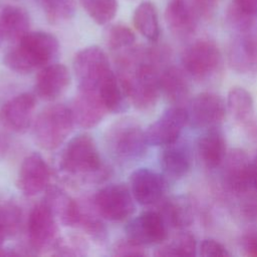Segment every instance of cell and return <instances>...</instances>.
Returning a JSON list of instances; mask_svg holds the SVG:
<instances>
[{
    "label": "cell",
    "mask_w": 257,
    "mask_h": 257,
    "mask_svg": "<svg viewBox=\"0 0 257 257\" xmlns=\"http://www.w3.org/2000/svg\"><path fill=\"white\" fill-rule=\"evenodd\" d=\"M59 52L57 38L45 31H29L9 48L3 63L17 73H30L49 64Z\"/></svg>",
    "instance_id": "6da1fadb"
},
{
    "label": "cell",
    "mask_w": 257,
    "mask_h": 257,
    "mask_svg": "<svg viewBox=\"0 0 257 257\" xmlns=\"http://www.w3.org/2000/svg\"><path fill=\"white\" fill-rule=\"evenodd\" d=\"M59 170L88 183L102 182L109 175L93 139L86 134L77 135L66 144L60 155Z\"/></svg>",
    "instance_id": "7a4b0ae2"
},
{
    "label": "cell",
    "mask_w": 257,
    "mask_h": 257,
    "mask_svg": "<svg viewBox=\"0 0 257 257\" xmlns=\"http://www.w3.org/2000/svg\"><path fill=\"white\" fill-rule=\"evenodd\" d=\"M105 148L118 163H131L144 157L148 142L146 133L133 118L123 117L114 121L104 134Z\"/></svg>",
    "instance_id": "3957f363"
},
{
    "label": "cell",
    "mask_w": 257,
    "mask_h": 257,
    "mask_svg": "<svg viewBox=\"0 0 257 257\" xmlns=\"http://www.w3.org/2000/svg\"><path fill=\"white\" fill-rule=\"evenodd\" d=\"M74 123L71 108L64 104L45 107L33 124V138L46 151L57 149L69 136Z\"/></svg>",
    "instance_id": "277c9868"
},
{
    "label": "cell",
    "mask_w": 257,
    "mask_h": 257,
    "mask_svg": "<svg viewBox=\"0 0 257 257\" xmlns=\"http://www.w3.org/2000/svg\"><path fill=\"white\" fill-rule=\"evenodd\" d=\"M182 64L191 77L197 80H209L222 70V53L214 41L200 39L184 50Z\"/></svg>",
    "instance_id": "5b68a950"
},
{
    "label": "cell",
    "mask_w": 257,
    "mask_h": 257,
    "mask_svg": "<svg viewBox=\"0 0 257 257\" xmlns=\"http://www.w3.org/2000/svg\"><path fill=\"white\" fill-rule=\"evenodd\" d=\"M73 70L80 90L97 91L103 79L112 72L106 53L98 46L80 49L73 59Z\"/></svg>",
    "instance_id": "8992f818"
},
{
    "label": "cell",
    "mask_w": 257,
    "mask_h": 257,
    "mask_svg": "<svg viewBox=\"0 0 257 257\" xmlns=\"http://www.w3.org/2000/svg\"><path fill=\"white\" fill-rule=\"evenodd\" d=\"M134 196L124 184H109L96 192L92 206L103 219L120 222L135 212Z\"/></svg>",
    "instance_id": "52a82bcc"
},
{
    "label": "cell",
    "mask_w": 257,
    "mask_h": 257,
    "mask_svg": "<svg viewBox=\"0 0 257 257\" xmlns=\"http://www.w3.org/2000/svg\"><path fill=\"white\" fill-rule=\"evenodd\" d=\"M56 217L44 202L36 204L30 211L27 221L29 245L32 250H50L58 232Z\"/></svg>",
    "instance_id": "ba28073f"
},
{
    "label": "cell",
    "mask_w": 257,
    "mask_h": 257,
    "mask_svg": "<svg viewBox=\"0 0 257 257\" xmlns=\"http://www.w3.org/2000/svg\"><path fill=\"white\" fill-rule=\"evenodd\" d=\"M227 106L223 98L214 92H201L195 95L187 109L188 123L195 128L218 126L224 119Z\"/></svg>",
    "instance_id": "9c48e42d"
},
{
    "label": "cell",
    "mask_w": 257,
    "mask_h": 257,
    "mask_svg": "<svg viewBox=\"0 0 257 257\" xmlns=\"http://www.w3.org/2000/svg\"><path fill=\"white\" fill-rule=\"evenodd\" d=\"M186 123H188L187 109L181 105L167 108L145 132L148 145L165 147L178 141Z\"/></svg>",
    "instance_id": "30bf717a"
},
{
    "label": "cell",
    "mask_w": 257,
    "mask_h": 257,
    "mask_svg": "<svg viewBox=\"0 0 257 257\" xmlns=\"http://www.w3.org/2000/svg\"><path fill=\"white\" fill-rule=\"evenodd\" d=\"M168 228L160 212L146 211L127 223L125 233L128 239L140 245H155L167 239Z\"/></svg>",
    "instance_id": "8fae6325"
},
{
    "label": "cell",
    "mask_w": 257,
    "mask_h": 257,
    "mask_svg": "<svg viewBox=\"0 0 257 257\" xmlns=\"http://www.w3.org/2000/svg\"><path fill=\"white\" fill-rule=\"evenodd\" d=\"M222 180L228 190L235 194L249 191L252 183V162L248 155L241 149L230 151L223 163Z\"/></svg>",
    "instance_id": "7c38bea8"
},
{
    "label": "cell",
    "mask_w": 257,
    "mask_h": 257,
    "mask_svg": "<svg viewBox=\"0 0 257 257\" xmlns=\"http://www.w3.org/2000/svg\"><path fill=\"white\" fill-rule=\"evenodd\" d=\"M51 172L45 160L37 153L26 156L19 168L17 187L27 197L44 191L50 182Z\"/></svg>",
    "instance_id": "4fadbf2b"
},
{
    "label": "cell",
    "mask_w": 257,
    "mask_h": 257,
    "mask_svg": "<svg viewBox=\"0 0 257 257\" xmlns=\"http://www.w3.org/2000/svg\"><path fill=\"white\" fill-rule=\"evenodd\" d=\"M167 179L148 168H140L130 176V189L134 199L144 206L159 202L166 191Z\"/></svg>",
    "instance_id": "5bb4252c"
},
{
    "label": "cell",
    "mask_w": 257,
    "mask_h": 257,
    "mask_svg": "<svg viewBox=\"0 0 257 257\" xmlns=\"http://www.w3.org/2000/svg\"><path fill=\"white\" fill-rule=\"evenodd\" d=\"M36 99L32 93L23 92L7 100L1 107L0 119L5 127L23 134L32 123Z\"/></svg>",
    "instance_id": "9a60e30c"
},
{
    "label": "cell",
    "mask_w": 257,
    "mask_h": 257,
    "mask_svg": "<svg viewBox=\"0 0 257 257\" xmlns=\"http://www.w3.org/2000/svg\"><path fill=\"white\" fill-rule=\"evenodd\" d=\"M70 108L74 122L83 128L96 126L108 111L97 91L80 89Z\"/></svg>",
    "instance_id": "2e32d148"
},
{
    "label": "cell",
    "mask_w": 257,
    "mask_h": 257,
    "mask_svg": "<svg viewBox=\"0 0 257 257\" xmlns=\"http://www.w3.org/2000/svg\"><path fill=\"white\" fill-rule=\"evenodd\" d=\"M70 83L68 68L61 63H49L42 67L36 77L35 92L43 100L59 97Z\"/></svg>",
    "instance_id": "e0dca14e"
},
{
    "label": "cell",
    "mask_w": 257,
    "mask_h": 257,
    "mask_svg": "<svg viewBox=\"0 0 257 257\" xmlns=\"http://www.w3.org/2000/svg\"><path fill=\"white\" fill-rule=\"evenodd\" d=\"M199 14L188 0H170L165 10V19L171 32L179 38H187L195 33Z\"/></svg>",
    "instance_id": "ac0fdd59"
},
{
    "label": "cell",
    "mask_w": 257,
    "mask_h": 257,
    "mask_svg": "<svg viewBox=\"0 0 257 257\" xmlns=\"http://www.w3.org/2000/svg\"><path fill=\"white\" fill-rule=\"evenodd\" d=\"M43 202L48 205L56 219L63 226L78 227L81 205L70 198L64 191L55 186L49 187Z\"/></svg>",
    "instance_id": "d6986e66"
},
{
    "label": "cell",
    "mask_w": 257,
    "mask_h": 257,
    "mask_svg": "<svg viewBox=\"0 0 257 257\" xmlns=\"http://www.w3.org/2000/svg\"><path fill=\"white\" fill-rule=\"evenodd\" d=\"M161 167L166 179L179 180L187 176L192 167L188 146L178 141L165 146L161 154Z\"/></svg>",
    "instance_id": "ffe728a7"
},
{
    "label": "cell",
    "mask_w": 257,
    "mask_h": 257,
    "mask_svg": "<svg viewBox=\"0 0 257 257\" xmlns=\"http://www.w3.org/2000/svg\"><path fill=\"white\" fill-rule=\"evenodd\" d=\"M229 61L238 72H257V38L248 32L241 33L230 46Z\"/></svg>",
    "instance_id": "44dd1931"
},
{
    "label": "cell",
    "mask_w": 257,
    "mask_h": 257,
    "mask_svg": "<svg viewBox=\"0 0 257 257\" xmlns=\"http://www.w3.org/2000/svg\"><path fill=\"white\" fill-rule=\"evenodd\" d=\"M30 18L27 11L17 5L0 7V36L3 40L17 42L29 32Z\"/></svg>",
    "instance_id": "7402d4cb"
},
{
    "label": "cell",
    "mask_w": 257,
    "mask_h": 257,
    "mask_svg": "<svg viewBox=\"0 0 257 257\" xmlns=\"http://www.w3.org/2000/svg\"><path fill=\"white\" fill-rule=\"evenodd\" d=\"M197 152L202 163L210 169L219 167L226 157V141L216 127L207 128L197 141Z\"/></svg>",
    "instance_id": "603a6c76"
},
{
    "label": "cell",
    "mask_w": 257,
    "mask_h": 257,
    "mask_svg": "<svg viewBox=\"0 0 257 257\" xmlns=\"http://www.w3.org/2000/svg\"><path fill=\"white\" fill-rule=\"evenodd\" d=\"M161 92L174 105L185 102L190 93L188 73L176 66H168L160 73Z\"/></svg>",
    "instance_id": "cb8c5ba5"
},
{
    "label": "cell",
    "mask_w": 257,
    "mask_h": 257,
    "mask_svg": "<svg viewBox=\"0 0 257 257\" xmlns=\"http://www.w3.org/2000/svg\"><path fill=\"white\" fill-rule=\"evenodd\" d=\"M160 213L167 225L176 229H184L194 220V207L187 196H175L166 200Z\"/></svg>",
    "instance_id": "d4e9b609"
},
{
    "label": "cell",
    "mask_w": 257,
    "mask_h": 257,
    "mask_svg": "<svg viewBox=\"0 0 257 257\" xmlns=\"http://www.w3.org/2000/svg\"><path fill=\"white\" fill-rule=\"evenodd\" d=\"M135 28L151 42L158 41L160 37V24L158 10L151 1L140 3L133 14Z\"/></svg>",
    "instance_id": "484cf974"
},
{
    "label": "cell",
    "mask_w": 257,
    "mask_h": 257,
    "mask_svg": "<svg viewBox=\"0 0 257 257\" xmlns=\"http://www.w3.org/2000/svg\"><path fill=\"white\" fill-rule=\"evenodd\" d=\"M97 92L108 111L116 113L127 108V97L113 71L103 79Z\"/></svg>",
    "instance_id": "4316f807"
},
{
    "label": "cell",
    "mask_w": 257,
    "mask_h": 257,
    "mask_svg": "<svg viewBox=\"0 0 257 257\" xmlns=\"http://www.w3.org/2000/svg\"><path fill=\"white\" fill-rule=\"evenodd\" d=\"M227 110L240 123H248L254 112L253 98L249 91L242 86H234L227 96Z\"/></svg>",
    "instance_id": "83f0119b"
},
{
    "label": "cell",
    "mask_w": 257,
    "mask_h": 257,
    "mask_svg": "<svg viewBox=\"0 0 257 257\" xmlns=\"http://www.w3.org/2000/svg\"><path fill=\"white\" fill-rule=\"evenodd\" d=\"M51 24L70 20L75 14V0H35Z\"/></svg>",
    "instance_id": "f1b7e54d"
},
{
    "label": "cell",
    "mask_w": 257,
    "mask_h": 257,
    "mask_svg": "<svg viewBox=\"0 0 257 257\" xmlns=\"http://www.w3.org/2000/svg\"><path fill=\"white\" fill-rule=\"evenodd\" d=\"M21 222L22 212L15 203H0V248L7 238L19 231Z\"/></svg>",
    "instance_id": "f546056e"
},
{
    "label": "cell",
    "mask_w": 257,
    "mask_h": 257,
    "mask_svg": "<svg viewBox=\"0 0 257 257\" xmlns=\"http://www.w3.org/2000/svg\"><path fill=\"white\" fill-rule=\"evenodd\" d=\"M197 252V242L193 234L187 231L177 234L169 243L161 246L156 252V256H195Z\"/></svg>",
    "instance_id": "4dcf8cb0"
},
{
    "label": "cell",
    "mask_w": 257,
    "mask_h": 257,
    "mask_svg": "<svg viewBox=\"0 0 257 257\" xmlns=\"http://www.w3.org/2000/svg\"><path fill=\"white\" fill-rule=\"evenodd\" d=\"M88 16L97 24L109 23L117 13V0H79Z\"/></svg>",
    "instance_id": "1f68e13d"
},
{
    "label": "cell",
    "mask_w": 257,
    "mask_h": 257,
    "mask_svg": "<svg viewBox=\"0 0 257 257\" xmlns=\"http://www.w3.org/2000/svg\"><path fill=\"white\" fill-rule=\"evenodd\" d=\"M105 41L110 50L121 52L134 46L136 35L130 27L118 23L107 27L105 32Z\"/></svg>",
    "instance_id": "d6a6232c"
},
{
    "label": "cell",
    "mask_w": 257,
    "mask_h": 257,
    "mask_svg": "<svg viewBox=\"0 0 257 257\" xmlns=\"http://www.w3.org/2000/svg\"><path fill=\"white\" fill-rule=\"evenodd\" d=\"M78 227H80L93 241L104 243L107 238V230L102 221L91 211L81 206V216Z\"/></svg>",
    "instance_id": "836d02e7"
},
{
    "label": "cell",
    "mask_w": 257,
    "mask_h": 257,
    "mask_svg": "<svg viewBox=\"0 0 257 257\" xmlns=\"http://www.w3.org/2000/svg\"><path fill=\"white\" fill-rule=\"evenodd\" d=\"M226 17L228 24L240 33L248 32L254 22L253 16H250L242 12L241 10L236 8L232 3L228 7Z\"/></svg>",
    "instance_id": "e575fe53"
},
{
    "label": "cell",
    "mask_w": 257,
    "mask_h": 257,
    "mask_svg": "<svg viewBox=\"0 0 257 257\" xmlns=\"http://www.w3.org/2000/svg\"><path fill=\"white\" fill-rule=\"evenodd\" d=\"M112 255L114 256H144L146 252L144 246L126 238L119 240L113 245Z\"/></svg>",
    "instance_id": "d590c367"
},
{
    "label": "cell",
    "mask_w": 257,
    "mask_h": 257,
    "mask_svg": "<svg viewBox=\"0 0 257 257\" xmlns=\"http://www.w3.org/2000/svg\"><path fill=\"white\" fill-rule=\"evenodd\" d=\"M199 250L200 255L204 257H227L231 255L222 243L212 238L204 239L200 244Z\"/></svg>",
    "instance_id": "8d00e7d4"
},
{
    "label": "cell",
    "mask_w": 257,
    "mask_h": 257,
    "mask_svg": "<svg viewBox=\"0 0 257 257\" xmlns=\"http://www.w3.org/2000/svg\"><path fill=\"white\" fill-rule=\"evenodd\" d=\"M219 1L220 0H192V4L200 17L210 18L214 14Z\"/></svg>",
    "instance_id": "74e56055"
},
{
    "label": "cell",
    "mask_w": 257,
    "mask_h": 257,
    "mask_svg": "<svg viewBox=\"0 0 257 257\" xmlns=\"http://www.w3.org/2000/svg\"><path fill=\"white\" fill-rule=\"evenodd\" d=\"M241 210L245 218L257 223V195H251L244 199Z\"/></svg>",
    "instance_id": "f35d334b"
},
{
    "label": "cell",
    "mask_w": 257,
    "mask_h": 257,
    "mask_svg": "<svg viewBox=\"0 0 257 257\" xmlns=\"http://www.w3.org/2000/svg\"><path fill=\"white\" fill-rule=\"evenodd\" d=\"M242 247L246 255L257 257V231L249 232L243 237Z\"/></svg>",
    "instance_id": "ab89813d"
},
{
    "label": "cell",
    "mask_w": 257,
    "mask_h": 257,
    "mask_svg": "<svg viewBox=\"0 0 257 257\" xmlns=\"http://www.w3.org/2000/svg\"><path fill=\"white\" fill-rule=\"evenodd\" d=\"M232 4L250 16L257 15V0H232Z\"/></svg>",
    "instance_id": "60d3db41"
},
{
    "label": "cell",
    "mask_w": 257,
    "mask_h": 257,
    "mask_svg": "<svg viewBox=\"0 0 257 257\" xmlns=\"http://www.w3.org/2000/svg\"><path fill=\"white\" fill-rule=\"evenodd\" d=\"M4 124L2 123L1 119H0V160L4 157V155L6 154L7 150H8V146H9V143H8V138H7V135L6 133L4 132Z\"/></svg>",
    "instance_id": "b9f144b4"
},
{
    "label": "cell",
    "mask_w": 257,
    "mask_h": 257,
    "mask_svg": "<svg viewBox=\"0 0 257 257\" xmlns=\"http://www.w3.org/2000/svg\"><path fill=\"white\" fill-rule=\"evenodd\" d=\"M252 183L257 190V157L252 162Z\"/></svg>",
    "instance_id": "7bdbcfd3"
},
{
    "label": "cell",
    "mask_w": 257,
    "mask_h": 257,
    "mask_svg": "<svg viewBox=\"0 0 257 257\" xmlns=\"http://www.w3.org/2000/svg\"><path fill=\"white\" fill-rule=\"evenodd\" d=\"M2 41H3V39H2V37L0 36V45H1V42H2Z\"/></svg>",
    "instance_id": "ee69618b"
}]
</instances>
